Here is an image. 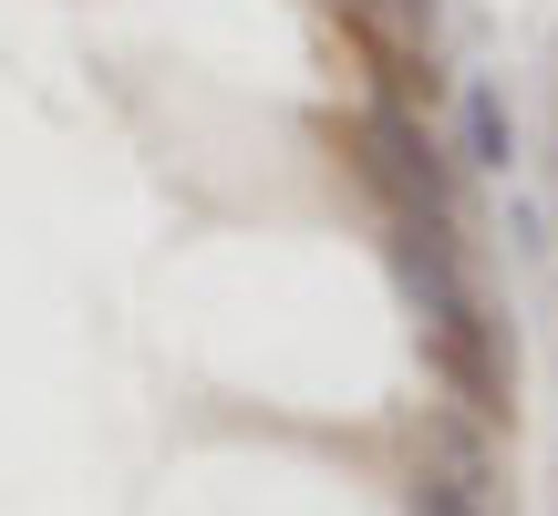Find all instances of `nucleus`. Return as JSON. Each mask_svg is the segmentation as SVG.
Returning a JSON list of instances; mask_svg holds the SVG:
<instances>
[{"instance_id":"2","label":"nucleus","mask_w":558,"mask_h":516,"mask_svg":"<svg viewBox=\"0 0 558 516\" xmlns=\"http://www.w3.org/2000/svg\"><path fill=\"white\" fill-rule=\"evenodd\" d=\"M341 145H352L362 186H373L383 207H403V218H465V165H456V145H445L414 103L373 94V103L352 114V135H341Z\"/></svg>"},{"instance_id":"4","label":"nucleus","mask_w":558,"mask_h":516,"mask_svg":"<svg viewBox=\"0 0 558 516\" xmlns=\"http://www.w3.org/2000/svg\"><path fill=\"white\" fill-rule=\"evenodd\" d=\"M456 165H486V176L518 165V124H507V94H497V83H465V145H456Z\"/></svg>"},{"instance_id":"1","label":"nucleus","mask_w":558,"mask_h":516,"mask_svg":"<svg viewBox=\"0 0 558 516\" xmlns=\"http://www.w3.org/2000/svg\"><path fill=\"white\" fill-rule=\"evenodd\" d=\"M383 258H393L403 299L424 320V352H435L445 393L476 423H497L507 414V341H497V310H486L476 269H465V218H403V207H383Z\"/></svg>"},{"instance_id":"3","label":"nucleus","mask_w":558,"mask_h":516,"mask_svg":"<svg viewBox=\"0 0 558 516\" xmlns=\"http://www.w3.org/2000/svg\"><path fill=\"white\" fill-rule=\"evenodd\" d=\"M424 465H435V476H456L465 496H497V444H486V423L465 414H424Z\"/></svg>"},{"instance_id":"5","label":"nucleus","mask_w":558,"mask_h":516,"mask_svg":"<svg viewBox=\"0 0 558 516\" xmlns=\"http://www.w3.org/2000/svg\"><path fill=\"white\" fill-rule=\"evenodd\" d=\"M403 516H486V496H465L456 476H435V465H414V486H403Z\"/></svg>"}]
</instances>
